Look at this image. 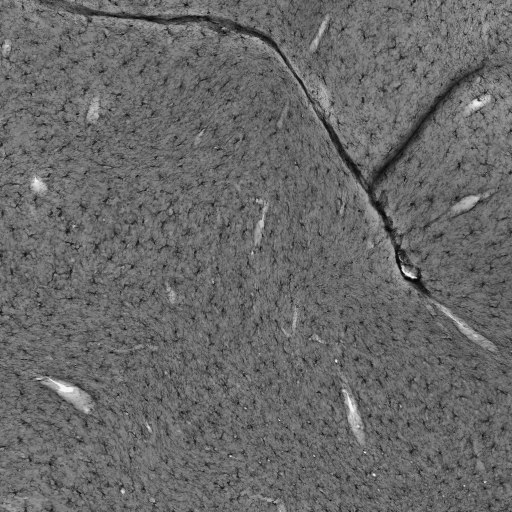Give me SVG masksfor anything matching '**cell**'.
Masks as SVG:
<instances>
[{"label": "cell", "instance_id": "1", "mask_svg": "<svg viewBox=\"0 0 512 512\" xmlns=\"http://www.w3.org/2000/svg\"><path fill=\"white\" fill-rule=\"evenodd\" d=\"M301 3L280 50L351 158L386 162L415 122L480 60L475 25L459 3Z\"/></svg>", "mask_w": 512, "mask_h": 512}, {"label": "cell", "instance_id": "2", "mask_svg": "<svg viewBox=\"0 0 512 512\" xmlns=\"http://www.w3.org/2000/svg\"><path fill=\"white\" fill-rule=\"evenodd\" d=\"M448 112L452 128L442 112L448 131L443 144L436 138L440 145L433 146L420 133L428 146L414 136L405 144L423 164L403 151L388 164L423 177L410 176L415 183L401 186H407L403 194L424 193L409 199L424 204L387 215L395 247L415 272L432 264H492L502 270L510 266L511 250L509 127L488 128L496 116L489 121L492 113L461 107L456 128Z\"/></svg>", "mask_w": 512, "mask_h": 512}, {"label": "cell", "instance_id": "3", "mask_svg": "<svg viewBox=\"0 0 512 512\" xmlns=\"http://www.w3.org/2000/svg\"><path fill=\"white\" fill-rule=\"evenodd\" d=\"M99 104L98 101L94 100L88 110L87 119L89 121H95L98 118Z\"/></svg>", "mask_w": 512, "mask_h": 512}]
</instances>
